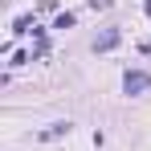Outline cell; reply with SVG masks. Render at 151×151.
I'll list each match as a JSON object with an SVG mask.
<instances>
[{
  "mask_svg": "<svg viewBox=\"0 0 151 151\" xmlns=\"http://www.w3.org/2000/svg\"><path fill=\"white\" fill-rule=\"evenodd\" d=\"M127 94H139V90H151V74H139V70H135V74H127Z\"/></svg>",
  "mask_w": 151,
  "mask_h": 151,
  "instance_id": "1",
  "label": "cell"
}]
</instances>
